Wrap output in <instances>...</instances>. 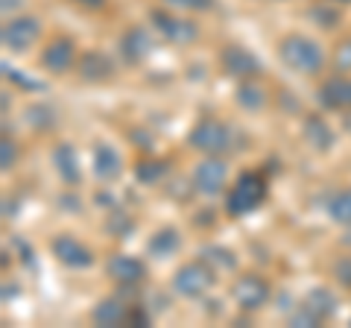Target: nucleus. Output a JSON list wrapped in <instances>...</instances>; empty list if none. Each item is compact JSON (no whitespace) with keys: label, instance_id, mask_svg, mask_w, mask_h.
Listing matches in <instances>:
<instances>
[{"label":"nucleus","instance_id":"1","mask_svg":"<svg viewBox=\"0 0 351 328\" xmlns=\"http://www.w3.org/2000/svg\"><path fill=\"white\" fill-rule=\"evenodd\" d=\"M278 59L284 62V68H290L295 73H319L325 68V53L307 36H284L278 45Z\"/></svg>","mask_w":351,"mask_h":328},{"label":"nucleus","instance_id":"2","mask_svg":"<svg viewBox=\"0 0 351 328\" xmlns=\"http://www.w3.org/2000/svg\"><path fill=\"white\" fill-rule=\"evenodd\" d=\"M267 196V185L258 173H243L237 176V182L232 185V191L226 194V214L228 217H243V214H252L263 202Z\"/></svg>","mask_w":351,"mask_h":328},{"label":"nucleus","instance_id":"3","mask_svg":"<svg viewBox=\"0 0 351 328\" xmlns=\"http://www.w3.org/2000/svg\"><path fill=\"white\" fill-rule=\"evenodd\" d=\"M188 144L199 152H208V156H219V152L232 150V129L217 117H202L193 124Z\"/></svg>","mask_w":351,"mask_h":328},{"label":"nucleus","instance_id":"4","mask_svg":"<svg viewBox=\"0 0 351 328\" xmlns=\"http://www.w3.org/2000/svg\"><path fill=\"white\" fill-rule=\"evenodd\" d=\"M211 284H214V270L199 258V261H188V264H182L176 270L170 288H173V293H179V296L199 299L211 290Z\"/></svg>","mask_w":351,"mask_h":328},{"label":"nucleus","instance_id":"5","mask_svg":"<svg viewBox=\"0 0 351 328\" xmlns=\"http://www.w3.org/2000/svg\"><path fill=\"white\" fill-rule=\"evenodd\" d=\"M41 36V21L36 15H21L6 21L3 30H0V41H3L6 50L12 53H27Z\"/></svg>","mask_w":351,"mask_h":328},{"label":"nucleus","instance_id":"6","mask_svg":"<svg viewBox=\"0 0 351 328\" xmlns=\"http://www.w3.org/2000/svg\"><path fill=\"white\" fill-rule=\"evenodd\" d=\"M232 299H234L237 308L258 311L269 299V284L263 281L261 276H255V272H246V276L234 279V284H232Z\"/></svg>","mask_w":351,"mask_h":328},{"label":"nucleus","instance_id":"7","mask_svg":"<svg viewBox=\"0 0 351 328\" xmlns=\"http://www.w3.org/2000/svg\"><path fill=\"white\" fill-rule=\"evenodd\" d=\"M149 21H152V27L170 41V45H193V41L199 38V27H196L193 21L179 18V15H170V12L156 9V12L149 15Z\"/></svg>","mask_w":351,"mask_h":328},{"label":"nucleus","instance_id":"8","mask_svg":"<svg viewBox=\"0 0 351 328\" xmlns=\"http://www.w3.org/2000/svg\"><path fill=\"white\" fill-rule=\"evenodd\" d=\"M193 191H199L205 196H217V194H223L226 188V179H228V167H226V161L223 159H205L199 161L193 167Z\"/></svg>","mask_w":351,"mask_h":328},{"label":"nucleus","instance_id":"9","mask_svg":"<svg viewBox=\"0 0 351 328\" xmlns=\"http://www.w3.org/2000/svg\"><path fill=\"white\" fill-rule=\"evenodd\" d=\"M50 253H53V258H56L59 264L71 267V270H85V267L94 264L91 249H88L85 244H80L76 237H71V235L53 237V240H50Z\"/></svg>","mask_w":351,"mask_h":328},{"label":"nucleus","instance_id":"10","mask_svg":"<svg viewBox=\"0 0 351 328\" xmlns=\"http://www.w3.org/2000/svg\"><path fill=\"white\" fill-rule=\"evenodd\" d=\"M219 65H223L226 73L237 76V80H252V76L261 73V62L255 59V53H249L240 45H226L219 50Z\"/></svg>","mask_w":351,"mask_h":328},{"label":"nucleus","instance_id":"11","mask_svg":"<svg viewBox=\"0 0 351 328\" xmlns=\"http://www.w3.org/2000/svg\"><path fill=\"white\" fill-rule=\"evenodd\" d=\"M76 65V47L68 36L53 38L41 53V68L47 73H68Z\"/></svg>","mask_w":351,"mask_h":328},{"label":"nucleus","instance_id":"12","mask_svg":"<svg viewBox=\"0 0 351 328\" xmlns=\"http://www.w3.org/2000/svg\"><path fill=\"white\" fill-rule=\"evenodd\" d=\"M106 272H108V279L117 281V284H138V281L147 279V264L135 255L114 253L106 261Z\"/></svg>","mask_w":351,"mask_h":328},{"label":"nucleus","instance_id":"13","mask_svg":"<svg viewBox=\"0 0 351 328\" xmlns=\"http://www.w3.org/2000/svg\"><path fill=\"white\" fill-rule=\"evenodd\" d=\"M152 53V36L147 27H129L120 36V56L129 65H141Z\"/></svg>","mask_w":351,"mask_h":328},{"label":"nucleus","instance_id":"14","mask_svg":"<svg viewBox=\"0 0 351 328\" xmlns=\"http://www.w3.org/2000/svg\"><path fill=\"white\" fill-rule=\"evenodd\" d=\"M76 73H80V80H85V82H106L114 76V62L100 50H88L80 56V62H76Z\"/></svg>","mask_w":351,"mask_h":328},{"label":"nucleus","instance_id":"15","mask_svg":"<svg viewBox=\"0 0 351 328\" xmlns=\"http://www.w3.org/2000/svg\"><path fill=\"white\" fill-rule=\"evenodd\" d=\"M120 173H123V159H120V152L100 141V144H94V176L100 182H114L120 179Z\"/></svg>","mask_w":351,"mask_h":328},{"label":"nucleus","instance_id":"16","mask_svg":"<svg viewBox=\"0 0 351 328\" xmlns=\"http://www.w3.org/2000/svg\"><path fill=\"white\" fill-rule=\"evenodd\" d=\"M319 100L322 106L337 108V112L339 108H351V80L346 73H337L331 80H325L319 89Z\"/></svg>","mask_w":351,"mask_h":328},{"label":"nucleus","instance_id":"17","mask_svg":"<svg viewBox=\"0 0 351 328\" xmlns=\"http://www.w3.org/2000/svg\"><path fill=\"white\" fill-rule=\"evenodd\" d=\"M129 308H126V302H120L117 296H106L100 299L91 308V323L94 325H108V328H114V325H123L129 323Z\"/></svg>","mask_w":351,"mask_h":328},{"label":"nucleus","instance_id":"18","mask_svg":"<svg viewBox=\"0 0 351 328\" xmlns=\"http://www.w3.org/2000/svg\"><path fill=\"white\" fill-rule=\"evenodd\" d=\"M179 246H182V235H179V229H173V226L158 229V232L147 240V253L152 258H158V261L173 258L176 253H179Z\"/></svg>","mask_w":351,"mask_h":328},{"label":"nucleus","instance_id":"19","mask_svg":"<svg viewBox=\"0 0 351 328\" xmlns=\"http://www.w3.org/2000/svg\"><path fill=\"white\" fill-rule=\"evenodd\" d=\"M334 129L325 124V117H319V115H311L304 120V141L311 144L316 152H328L334 147Z\"/></svg>","mask_w":351,"mask_h":328},{"label":"nucleus","instance_id":"20","mask_svg":"<svg viewBox=\"0 0 351 328\" xmlns=\"http://www.w3.org/2000/svg\"><path fill=\"white\" fill-rule=\"evenodd\" d=\"M53 167L64 185H80V161H76V150L71 144H59L53 150Z\"/></svg>","mask_w":351,"mask_h":328},{"label":"nucleus","instance_id":"21","mask_svg":"<svg viewBox=\"0 0 351 328\" xmlns=\"http://www.w3.org/2000/svg\"><path fill=\"white\" fill-rule=\"evenodd\" d=\"M302 308H304L307 314H313L319 323H325L328 316L337 311V296H334V293L328 290V288H313V290L304 296Z\"/></svg>","mask_w":351,"mask_h":328},{"label":"nucleus","instance_id":"22","mask_svg":"<svg viewBox=\"0 0 351 328\" xmlns=\"http://www.w3.org/2000/svg\"><path fill=\"white\" fill-rule=\"evenodd\" d=\"M234 103L240 108H246V112H261V108L267 106V91H263L258 82L243 80L237 85V91H234Z\"/></svg>","mask_w":351,"mask_h":328},{"label":"nucleus","instance_id":"23","mask_svg":"<svg viewBox=\"0 0 351 328\" xmlns=\"http://www.w3.org/2000/svg\"><path fill=\"white\" fill-rule=\"evenodd\" d=\"M199 258L205 261L211 270H226V272H232L237 267V258L232 249H226V246H217V244H208L199 249Z\"/></svg>","mask_w":351,"mask_h":328},{"label":"nucleus","instance_id":"24","mask_svg":"<svg viewBox=\"0 0 351 328\" xmlns=\"http://www.w3.org/2000/svg\"><path fill=\"white\" fill-rule=\"evenodd\" d=\"M167 170H170L167 161H161V159H147V161H138L135 176H138L141 185H158L164 176H167Z\"/></svg>","mask_w":351,"mask_h":328},{"label":"nucleus","instance_id":"25","mask_svg":"<svg viewBox=\"0 0 351 328\" xmlns=\"http://www.w3.org/2000/svg\"><path fill=\"white\" fill-rule=\"evenodd\" d=\"M328 214H331V220L343 223V226H351V191L337 194L334 200L328 202Z\"/></svg>","mask_w":351,"mask_h":328},{"label":"nucleus","instance_id":"26","mask_svg":"<svg viewBox=\"0 0 351 328\" xmlns=\"http://www.w3.org/2000/svg\"><path fill=\"white\" fill-rule=\"evenodd\" d=\"M307 15H311L313 18V24H319L322 30H334L337 24H339V12H337V9L334 6H311V9H307Z\"/></svg>","mask_w":351,"mask_h":328},{"label":"nucleus","instance_id":"27","mask_svg":"<svg viewBox=\"0 0 351 328\" xmlns=\"http://www.w3.org/2000/svg\"><path fill=\"white\" fill-rule=\"evenodd\" d=\"M27 124L36 126V129H47L56 124V115H53L50 106H29L27 108Z\"/></svg>","mask_w":351,"mask_h":328},{"label":"nucleus","instance_id":"28","mask_svg":"<svg viewBox=\"0 0 351 328\" xmlns=\"http://www.w3.org/2000/svg\"><path fill=\"white\" fill-rule=\"evenodd\" d=\"M132 229H135V223H132L123 211H114L112 217H108V232H112L114 237H129Z\"/></svg>","mask_w":351,"mask_h":328},{"label":"nucleus","instance_id":"29","mask_svg":"<svg viewBox=\"0 0 351 328\" xmlns=\"http://www.w3.org/2000/svg\"><path fill=\"white\" fill-rule=\"evenodd\" d=\"M334 68L337 73H351V38L339 41V47L334 53Z\"/></svg>","mask_w":351,"mask_h":328},{"label":"nucleus","instance_id":"30","mask_svg":"<svg viewBox=\"0 0 351 328\" xmlns=\"http://www.w3.org/2000/svg\"><path fill=\"white\" fill-rule=\"evenodd\" d=\"M15 159H18V150H15V144H12V138H3L0 141V170H12L15 167Z\"/></svg>","mask_w":351,"mask_h":328},{"label":"nucleus","instance_id":"31","mask_svg":"<svg viewBox=\"0 0 351 328\" xmlns=\"http://www.w3.org/2000/svg\"><path fill=\"white\" fill-rule=\"evenodd\" d=\"M164 6L170 9H191V12H205V9L214 6V0H161Z\"/></svg>","mask_w":351,"mask_h":328},{"label":"nucleus","instance_id":"32","mask_svg":"<svg viewBox=\"0 0 351 328\" xmlns=\"http://www.w3.org/2000/svg\"><path fill=\"white\" fill-rule=\"evenodd\" d=\"M334 276H337V281L343 284V288H351V255H343L334 264Z\"/></svg>","mask_w":351,"mask_h":328},{"label":"nucleus","instance_id":"33","mask_svg":"<svg viewBox=\"0 0 351 328\" xmlns=\"http://www.w3.org/2000/svg\"><path fill=\"white\" fill-rule=\"evenodd\" d=\"M290 325H299V328H311V325H319V320H316L313 314H307L302 305L295 308L293 314H290Z\"/></svg>","mask_w":351,"mask_h":328},{"label":"nucleus","instance_id":"34","mask_svg":"<svg viewBox=\"0 0 351 328\" xmlns=\"http://www.w3.org/2000/svg\"><path fill=\"white\" fill-rule=\"evenodd\" d=\"M3 73L9 76V80H15V82H21V85H27V89L29 91H41L44 89V82H38V80H27V76L24 73H18V71H12V68H9V65L3 62Z\"/></svg>","mask_w":351,"mask_h":328},{"label":"nucleus","instance_id":"35","mask_svg":"<svg viewBox=\"0 0 351 328\" xmlns=\"http://www.w3.org/2000/svg\"><path fill=\"white\" fill-rule=\"evenodd\" d=\"M24 3H27V0H0V6H3V12H6V15H9V12H15V9H21Z\"/></svg>","mask_w":351,"mask_h":328},{"label":"nucleus","instance_id":"36","mask_svg":"<svg viewBox=\"0 0 351 328\" xmlns=\"http://www.w3.org/2000/svg\"><path fill=\"white\" fill-rule=\"evenodd\" d=\"M73 3H80V6H85V9H103L106 0H73Z\"/></svg>","mask_w":351,"mask_h":328},{"label":"nucleus","instance_id":"37","mask_svg":"<svg viewBox=\"0 0 351 328\" xmlns=\"http://www.w3.org/2000/svg\"><path fill=\"white\" fill-rule=\"evenodd\" d=\"M343 244H346V246H351V229H348V232L343 235Z\"/></svg>","mask_w":351,"mask_h":328},{"label":"nucleus","instance_id":"38","mask_svg":"<svg viewBox=\"0 0 351 328\" xmlns=\"http://www.w3.org/2000/svg\"><path fill=\"white\" fill-rule=\"evenodd\" d=\"M331 3H351V0H331Z\"/></svg>","mask_w":351,"mask_h":328}]
</instances>
